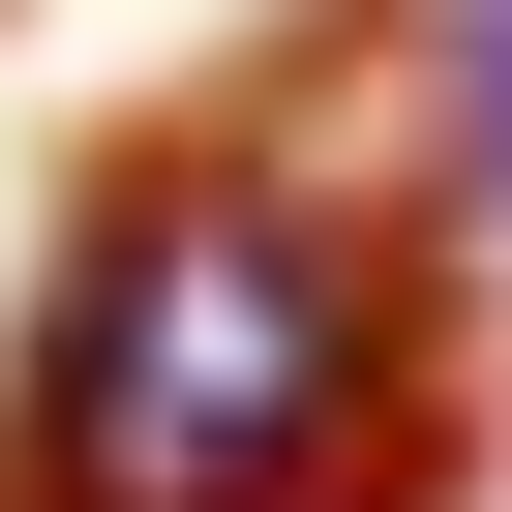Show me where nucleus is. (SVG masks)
Returning <instances> with one entry per match:
<instances>
[{"label":"nucleus","mask_w":512,"mask_h":512,"mask_svg":"<svg viewBox=\"0 0 512 512\" xmlns=\"http://www.w3.org/2000/svg\"><path fill=\"white\" fill-rule=\"evenodd\" d=\"M422 392H452L422 362V211L241 91V121H151L61 211L0 512H422Z\"/></svg>","instance_id":"nucleus-1"},{"label":"nucleus","mask_w":512,"mask_h":512,"mask_svg":"<svg viewBox=\"0 0 512 512\" xmlns=\"http://www.w3.org/2000/svg\"><path fill=\"white\" fill-rule=\"evenodd\" d=\"M392 31H422V91H452V151L512 181V0H392Z\"/></svg>","instance_id":"nucleus-2"}]
</instances>
